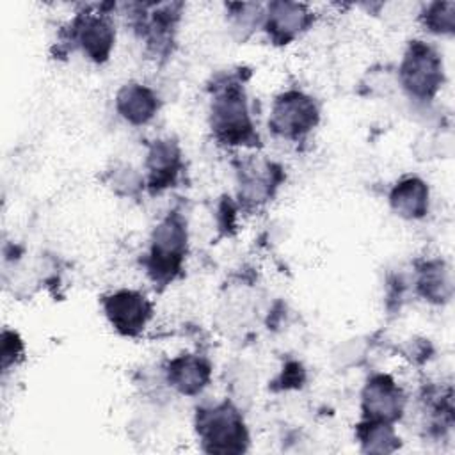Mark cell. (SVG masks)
I'll use <instances>...</instances> for the list:
<instances>
[{"instance_id":"9","label":"cell","mask_w":455,"mask_h":455,"mask_svg":"<svg viewBox=\"0 0 455 455\" xmlns=\"http://www.w3.org/2000/svg\"><path fill=\"white\" fill-rule=\"evenodd\" d=\"M263 28L275 44H288L297 39L313 21V14L304 4L270 2L263 12Z\"/></svg>"},{"instance_id":"5","label":"cell","mask_w":455,"mask_h":455,"mask_svg":"<svg viewBox=\"0 0 455 455\" xmlns=\"http://www.w3.org/2000/svg\"><path fill=\"white\" fill-rule=\"evenodd\" d=\"M318 117L320 112L315 100L302 91L291 89L274 100L268 126L275 135L297 140L316 126Z\"/></svg>"},{"instance_id":"1","label":"cell","mask_w":455,"mask_h":455,"mask_svg":"<svg viewBox=\"0 0 455 455\" xmlns=\"http://www.w3.org/2000/svg\"><path fill=\"white\" fill-rule=\"evenodd\" d=\"M210 126L215 139L226 146H254V130L245 92L238 80L228 78L213 87L210 105Z\"/></svg>"},{"instance_id":"6","label":"cell","mask_w":455,"mask_h":455,"mask_svg":"<svg viewBox=\"0 0 455 455\" xmlns=\"http://www.w3.org/2000/svg\"><path fill=\"white\" fill-rule=\"evenodd\" d=\"M110 325L128 338L139 336L153 315V304L137 290H117L101 300Z\"/></svg>"},{"instance_id":"13","label":"cell","mask_w":455,"mask_h":455,"mask_svg":"<svg viewBox=\"0 0 455 455\" xmlns=\"http://www.w3.org/2000/svg\"><path fill=\"white\" fill-rule=\"evenodd\" d=\"M116 108L124 121L140 126L156 116L160 101L155 91L148 85L139 82H126L116 94Z\"/></svg>"},{"instance_id":"15","label":"cell","mask_w":455,"mask_h":455,"mask_svg":"<svg viewBox=\"0 0 455 455\" xmlns=\"http://www.w3.org/2000/svg\"><path fill=\"white\" fill-rule=\"evenodd\" d=\"M418 293L434 304H444L453 291L451 272L443 259H428L418 267L416 277Z\"/></svg>"},{"instance_id":"16","label":"cell","mask_w":455,"mask_h":455,"mask_svg":"<svg viewBox=\"0 0 455 455\" xmlns=\"http://www.w3.org/2000/svg\"><path fill=\"white\" fill-rule=\"evenodd\" d=\"M355 435L366 453H391L400 446V437L395 434L393 423L386 421L363 419L355 428Z\"/></svg>"},{"instance_id":"12","label":"cell","mask_w":455,"mask_h":455,"mask_svg":"<svg viewBox=\"0 0 455 455\" xmlns=\"http://www.w3.org/2000/svg\"><path fill=\"white\" fill-rule=\"evenodd\" d=\"M283 169L277 164L265 162L258 165L254 162L242 164L240 176V201L245 204H259L272 197L274 190L283 180Z\"/></svg>"},{"instance_id":"19","label":"cell","mask_w":455,"mask_h":455,"mask_svg":"<svg viewBox=\"0 0 455 455\" xmlns=\"http://www.w3.org/2000/svg\"><path fill=\"white\" fill-rule=\"evenodd\" d=\"M304 380V370L299 363H288L284 368H283V373H281V389H288V387H297L300 386V382Z\"/></svg>"},{"instance_id":"4","label":"cell","mask_w":455,"mask_h":455,"mask_svg":"<svg viewBox=\"0 0 455 455\" xmlns=\"http://www.w3.org/2000/svg\"><path fill=\"white\" fill-rule=\"evenodd\" d=\"M398 80L411 98L432 100L444 84L443 59L437 50L425 41H411L398 68Z\"/></svg>"},{"instance_id":"10","label":"cell","mask_w":455,"mask_h":455,"mask_svg":"<svg viewBox=\"0 0 455 455\" xmlns=\"http://www.w3.org/2000/svg\"><path fill=\"white\" fill-rule=\"evenodd\" d=\"M181 151L176 140L158 139L149 146L146 169H148V188L151 194H158L172 187L181 171Z\"/></svg>"},{"instance_id":"17","label":"cell","mask_w":455,"mask_h":455,"mask_svg":"<svg viewBox=\"0 0 455 455\" xmlns=\"http://www.w3.org/2000/svg\"><path fill=\"white\" fill-rule=\"evenodd\" d=\"M423 27L439 36L453 34L455 30V2H432L421 12Z\"/></svg>"},{"instance_id":"11","label":"cell","mask_w":455,"mask_h":455,"mask_svg":"<svg viewBox=\"0 0 455 455\" xmlns=\"http://www.w3.org/2000/svg\"><path fill=\"white\" fill-rule=\"evenodd\" d=\"M167 380L181 395H199L212 379V364L197 354H181L169 361Z\"/></svg>"},{"instance_id":"2","label":"cell","mask_w":455,"mask_h":455,"mask_svg":"<svg viewBox=\"0 0 455 455\" xmlns=\"http://www.w3.org/2000/svg\"><path fill=\"white\" fill-rule=\"evenodd\" d=\"M187 222L178 212H171L153 229L151 245L144 265L155 286H167L181 272L187 254Z\"/></svg>"},{"instance_id":"14","label":"cell","mask_w":455,"mask_h":455,"mask_svg":"<svg viewBox=\"0 0 455 455\" xmlns=\"http://www.w3.org/2000/svg\"><path fill=\"white\" fill-rule=\"evenodd\" d=\"M391 210L407 220L423 219L428 212V187L418 176H405L389 192Z\"/></svg>"},{"instance_id":"18","label":"cell","mask_w":455,"mask_h":455,"mask_svg":"<svg viewBox=\"0 0 455 455\" xmlns=\"http://www.w3.org/2000/svg\"><path fill=\"white\" fill-rule=\"evenodd\" d=\"M23 357V341L12 331H4L2 334V370L7 371L9 366L16 364Z\"/></svg>"},{"instance_id":"8","label":"cell","mask_w":455,"mask_h":455,"mask_svg":"<svg viewBox=\"0 0 455 455\" xmlns=\"http://www.w3.org/2000/svg\"><path fill=\"white\" fill-rule=\"evenodd\" d=\"M405 407L403 391L386 373L371 375L361 393V409L364 419L395 423L402 418Z\"/></svg>"},{"instance_id":"7","label":"cell","mask_w":455,"mask_h":455,"mask_svg":"<svg viewBox=\"0 0 455 455\" xmlns=\"http://www.w3.org/2000/svg\"><path fill=\"white\" fill-rule=\"evenodd\" d=\"M114 41L116 28L108 12L84 11L71 21V43L96 64H101L110 57Z\"/></svg>"},{"instance_id":"3","label":"cell","mask_w":455,"mask_h":455,"mask_svg":"<svg viewBox=\"0 0 455 455\" xmlns=\"http://www.w3.org/2000/svg\"><path fill=\"white\" fill-rule=\"evenodd\" d=\"M196 432L208 453L236 455L249 446V432L238 409L222 402L212 407H199L196 412Z\"/></svg>"}]
</instances>
